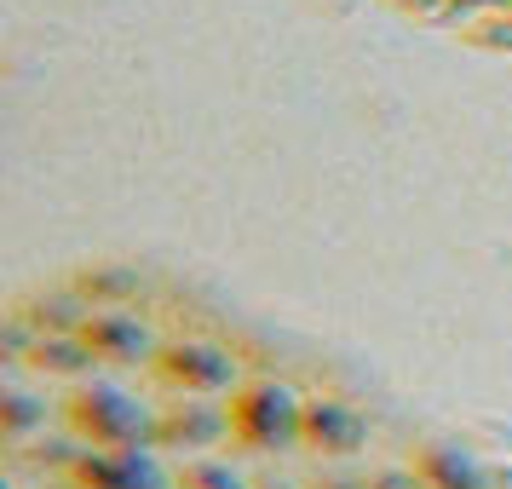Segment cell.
<instances>
[{
	"label": "cell",
	"instance_id": "6da1fadb",
	"mask_svg": "<svg viewBox=\"0 0 512 489\" xmlns=\"http://www.w3.org/2000/svg\"><path fill=\"white\" fill-rule=\"evenodd\" d=\"M225 420H231V443L254 449V455H282L300 449V420H305V397L282 380H236L225 397Z\"/></svg>",
	"mask_w": 512,
	"mask_h": 489
},
{
	"label": "cell",
	"instance_id": "7a4b0ae2",
	"mask_svg": "<svg viewBox=\"0 0 512 489\" xmlns=\"http://www.w3.org/2000/svg\"><path fill=\"white\" fill-rule=\"evenodd\" d=\"M58 415L87 449H150V415L110 380H81L75 392H64Z\"/></svg>",
	"mask_w": 512,
	"mask_h": 489
},
{
	"label": "cell",
	"instance_id": "3957f363",
	"mask_svg": "<svg viewBox=\"0 0 512 489\" xmlns=\"http://www.w3.org/2000/svg\"><path fill=\"white\" fill-rule=\"evenodd\" d=\"M144 369L179 397H213L236 386V357L213 340H156Z\"/></svg>",
	"mask_w": 512,
	"mask_h": 489
},
{
	"label": "cell",
	"instance_id": "277c9868",
	"mask_svg": "<svg viewBox=\"0 0 512 489\" xmlns=\"http://www.w3.org/2000/svg\"><path fill=\"white\" fill-rule=\"evenodd\" d=\"M369 443V420L346 397H305L300 420V449H311L317 461H346Z\"/></svg>",
	"mask_w": 512,
	"mask_h": 489
},
{
	"label": "cell",
	"instance_id": "5b68a950",
	"mask_svg": "<svg viewBox=\"0 0 512 489\" xmlns=\"http://www.w3.org/2000/svg\"><path fill=\"white\" fill-rule=\"evenodd\" d=\"M75 489H167V472L150 461V449H87L64 472Z\"/></svg>",
	"mask_w": 512,
	"mask_h": 489
},
{
	"label": "cell",
	"instance_id": "8992f818",
	"mask_svg": "<svg viewBox=\"0 0 512 489\" xmlns=\"http://www.w3.org/2000/svg\"><path fill=\"white\" fill-rule=\"evenodd\" d=\"M231 438V420H225V403H202V397H179L167 403L162 415H150V449H179V455H196L208 443Z\"/></svg>",
	"mask_w": 512,
	"mask_h": 489
},
{
	"label": "cell",
	"instance_id": "52a82bcc",
	"mask_svg": "<svg viewBox=\"0 0 512 489\" xmlns=\"http://www.w3.org/2000/svg\"><path fill=\"white\" fill-rule=\"evenodd\" d=\"M81 340L93 351L98 363H116V369H139L150 363V351H156V334L133 317V311H87V323H81Z\"/></svg>",
	"mask_w": 512,
	"mask_h": 489
},
{
	"label": "cell",
	"instance_id": "ba28073f",
	"mask_svg": "<svg viewBox=\"0 0 512 489\" xmlns=\"http://www.w3.org/2000/svg\"><path fill=\"white\" fill-rule=\"evenodd\" d=\"M409 472L426 489H489V472L449 438H420L409 449Z\"/></svg>",
	"mask_w": 512,
	"mask_h": 489
},
{
	"label": "cell",
	"instance_id": "9c48e42d",
	"mask_svg": "<svg viewBox=\"0 0 512 489\" xmlns=\"http://www.w3.org/2000/svg\"><path fill=\"white\" fill-rule=\"evenodd\" d=\"M87 311H93V305H87L70 282H64V288H47V294H29L12 317H24L29 334H81Z\"/></svg>",
	"mask_w": 512,
	"mask_h": 489
},
{
	"label": "cell",
	"instance_id": "30bf717a",
	"mask_svg": "<svg viewBox=\"0 0 512 489\" xmlns=\"http://www.w3.org/2000/svg\"><path fill=\"white\" fill-rule=\"evenodd\" d=\"M24 363L35 374H52V380H87L98 369V357L87 351L81 334H35L24 351Z\"/></svg>",
	"mask_w": 512,
	"mask_h": 489
},
{
	"label": "cell",
	"instance_id": "8fae6325",
	"mask_svg": "<svg viewBox=\"0 0 512 489\" xmlns=\"http://www.w3.org/2000/svg\"><path fill=\"white\" fill-rule=\"evenodd\" d=\"M41 432H47V397L24 392V386H6L0 392V438L18 449V443L41 438Z\"/></svg>",
	"mask_w": 512,
	"mask_h": 489
},
{
	"label": "cell",
	"instance_id": "7c38bea8",
	"mask_svg": "<svg viewBox=\"0 0 512 489\" xmlns=\"http://www.w3.org/2000/svg\"><path fill=\"white\" fill-rule=\"evenodd\" d=\"M70 288H75V294H81L87 305H93V311H116V305L133 300L139 277H133L127 265H93V271H75Z\"/></svg>",
	"mask_w": 512,
	"mask_h": 489
},
{
	"label": "cell",
	"instance_id": "4fadbf2b",
	"mask_svg": "<svg viewBox=\"0 0 512 489\" xmlns=\"http://www.w3.org/2000/svg\"><path fill=\"white\" fill-rule=\"evenodd\" d=\"M12 455H18L24 466H41V472H70V461L81 455V443H64V438H47V432H41V438L18 443Z\"/></svg>",
	"mask_w": 512,
	"mask_h": 489
},
{
	"label": "cell",
	"instance_id": "5bb4252c",
	"mask_svg": "<svg viewBox=\"0 0 512 489\" xmlns=\"http://www.w3.org/2000/svg\"><path fill=\"white\" fill-rule=\"evenodd\" d=\"M173 484L179 489H254V484H242V472L231 461H185Z\"/></svg>",
	"mask_w": 512,
	"mask_h": 489
},
{
	"label": "cell",
	"instance_id": "9a60e30c",
	"mask_svg": "<svg viewBox=\"0 0 512 489\" xmlns=\"http://www.w3.org/2000/svg\"><path fill=\"white\" fill-rule=\"evenodd\" d=\"M369 489H426V484L409 466H386V472H369Z\"/></svg>",
	"mask_w": 512,
	"mask_h": 489
},
{
	"label": "cell",
	"instance_id": "2e32d148",
	"mask_svg": "<svg viewBox=\"0 0 512 489\" xmlns=\"http://www.w3.org/2000/svg\"><path fill=\"white\" fill-rule=\"evenodd\" d=\"M305 489H369V478H334V472H328V478H311Z\"/></svg>",
	"mask_w": 512,
	"mask_h": 489
},
{
	"label": "cell",
	"instance_id": "e0dca14e",
	"mask_svg": "<svg viewBox=\"0 0 512 489\" xmlns=\"http://www.w3.org/2000/svg\"><path fill=\"white\" fill-rule=\"evenodd\" d=\"M438 6H455V12H489V6H501V0H438Z\"/></svg>",
	"mask_w": 512,
	"mask_h": 489
},
{
	"label": "cell",
	"instance_id": "ac0fdd59",
	"mask_svg": "<svg viewBox=\"0 0 512 489\" xmlns=\"http://www.w3.org/2000/svg\"><path fill=\"white\" fill-rule=\"evenodd\" d=\"M254 489H294V484H271V478H265V484H254Z\"/></svg>",
	"mask_w": 512,
	"mask_h": 489
}]
</instances>
